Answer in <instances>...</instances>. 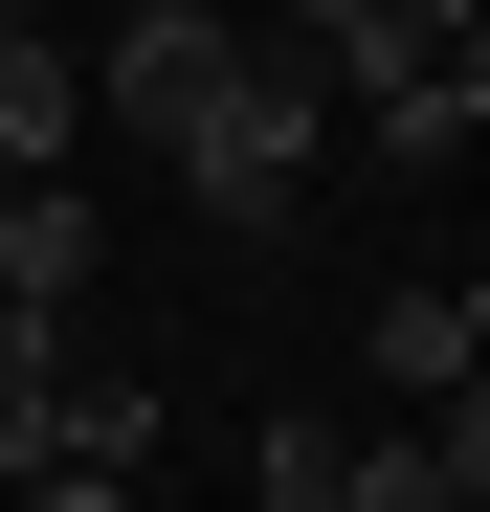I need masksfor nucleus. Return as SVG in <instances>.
I'll use <instances>...</instances> for the list:
<instances>
[{"label":"nucleus","mask_w":490,"mask_h":512,"mask_svg":"<svg viewBox=\"0 0 490 512\" xmlns=\"http://www.w3.org/2000/svg\"><path fill=\"white\" fill-rule=\"evenodd\" d=\"M379 23H401V45H424V67H446V45H468V23H490V0H379Z\"/></svg>","instance_id":"nucleus-10"},{"label":"nucleus","mask_w":490,"mask_h":512,"mask_svg":"<svg viewBox=\"0 0 490 512\" xmlns=\"http://www.w3.org/2000/svg\"><path fill=\"white\" fill-rule=\"evenodd\" d=\"M0 45H23V0H0Z\"/></svg>","instance_id":"nucleus-13"},{"label":"nucleus","mask_w":490,"mask_h":512,"mask_svg":"<svg viewBox=\"0 0 490 512\" xmlns=\"http://www.w3.org/2000/svg\"><path fill=\"white\" fill-rule=\"evenodd\" d=\"M245 67H268V23H245V0H134V23L90 45V134H156V156H179Z\"/></svg>","instance_id":"nucleus-2"},{"label":"nucleus","mask_w":490,"mask_h":512,"mask_svg":"<svg viewBox=\"0 0 490 512\" xmlns=\"http://www.w3.org/2000/svg\"><path fill=\"white\" fill-rule=\"evenodd\" d=\"M335 512H468V490H446V446H424V423H401V446H357V468H335Z\"/></svg>","instance_id":"nucleus-7"},{"label":"nucleus","mask_w":490,"mask_h":512,"mask_svg":"<svg viewBox=\"0 0 490 512\" xmlns=\"http://www.w3.org/2000/svg\"><path fill=\"white\" fill-rule=\"evenodd\" d=\"M90 201H67V179H0V312H23V334H67V290H90Z\"/></svg>","instance_id":"nucleus-3"},{"label":"nucleus","mask_w":490,"mask_h":512,"mask_svg":"<svg viewBox=\"0 0 490 512\" xmlns=\"http://www.w3.org/2000/svg\"><path fill=\"white\" fill-rule=\"evenodd\" d=\"M446 112H468V134H490V23H468V45H446Z\"/></svg>","instance_id":"nucleus-11"},{"label":"nucleus","mask_w":490,"mask_h":512,"mask_svg":"<svg viewBox=\"0 0 490 512\" xmlns=\"http://www.w3.org/2000/svg\"><path fill=\"white\" fill-rule=\"evenodd\" d=\"M379 379H401V401L446 423V401L490 379V290H468V268H446V290H379Z\"/></svg>","instance_id":"nucleus-4"},{"label":"nucleus","mask_w":490,"mask_h":512,"mask_svg":"<svg viewBox=\"0 0 490 512\" xmlns=\"http://www.w3.org/2000/svg\"><path fill=\"white\" fill-rule=\"evenodd\" d=\"M134 446H156V401H134V379H67V468H112V490H134Z\"/></svg>","instance_id":"nucleus-8"},{"label":"nucleus","mask_w":490,"mask_h":512,"mask_svg":"<svg viewBox=\"0 0 490 512\" xmlns=\"http://www.w3.org/2000/svg\"><path fill=\"white\" fill-rule=\"evenodd\" d=\"M23 512H134V490H112V468H45V490H23Z\"/></svg>","instance_id":"nucleus-12"},{"label":"nucleus","mask_w":490,"mask_h":512,"mask_svg":"<svg viewBox=\"0 0 490 512\" xmlns=\"http://www.w3.org/2000/svg\"><path fill=\"white\" fill-rule=\"evenodd\" d=\"M312 156H335V67H312V45H268V67H245V90L179 134V156H156V179H179L223 245H268V223L312 201Z\"/></svg>","instance_id":"nucleus-1"},{"label":"nucleus","mask_w":490,"mask_h":512,"mask_svg":"<svg viewBox=\"0 0 490 512\" xmlns=\"http://www.w3.org/2000/svg\"><path fill=\"white\" fill-rule=\"evenodd\" d=\"M268 45H312V67H357V45H379V0H268Z\"/></svg>","instance_id":"nucleus-9"},{"label":"nucleus","mask_w":490,"mask_h":512,"mask_svg":"<svg viewBox=\"0 0 490 512\" xmlns=\"http://www.w3.org/2000/svg\"><path fill=\"white\" fill-rule=\"evenodd\" d=\"M67 156H90V67L23 23V45H0V179H67Z\"/></svg>","instance_id":"nucleus-5"},{"label":"nucleus","mask_w":490,"mask_h":512,"mask_svg":"<svg viewBox=\"0 0 490 512\" xmlns=\"http://www.w3.org/2000/svg\"><path fill=\"white\" fill-rule=\"evenodd\" d=\"M335 468H357V446H335V423H312V401L268 423V446H245V490H268V512H335Z\"/></svg>","instance_id":"nucleus-6"}]
</instances>
